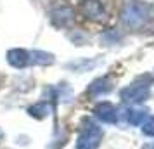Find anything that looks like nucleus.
<instances>
[{
	"label": "nucleus",
	"mask_w": 154,
	"mask_h": 149,
	"mask_svg": "<svg viewBox=\"0 0 154 149\" xmlns=\"http://www.w3.org/2000/svg\"><path fill=\"white\" fill-rule=\"evenodd\" d=\"M144 149H154V142H151V144H147V146H144Z\"/></svg>",
	"instance_id": "nucleus-7"
},
{
	"label": "nucleus",
	"mask_w": 154,
	"mask_h": 149,
	"mask_svg": "<svg viewBox=\"0 0 154 149\" xmlns=\"http://www.w3.org/2000/svg\"><path fill=\"white\" fill-rule=\"evenodd\" d=\"M142 130H144V134H146V135H152V137H154V116H149V118L144 121Z\"/></svg>",
	"instance_id": "nucleus-5"
},
{
	"label": "nucleus",
	"mask_w": 154,
	"mask_h": 149,
	"mask_svg": "<svg viewBox=\"0 0 154 149\" xmlns=\"http://www.w3.org/2000/svg\"><path fill=\"white\" fill-rule=\"evenodd\" d=\"M80 12L94 23L107 21V12L100 0H80Z\"/></svg>",
	"instance_id": "nucleus-2"
},
{
	"label": "nucleus",
	"mask_w": 154,
	"mask_h": 149,
	"mask_svg": "<svg viewBox=\"0 0 154 149\" xmlns=\"http://www.w3.org/2000/svg\"><path fill=\"white\" fill-rule=\"evenodd\" d=\"M147 95H149V85H146V83H133L121 92V97L128 102H140Z\"/></svg>",
	"instance_id": "nucleus-3"
},
{
	"label": "nucleus",
	"mask_w": 154,
	"mask_h": 149,
	"mask_svg": "<svg viewBox=\"0 0 154 149\" xmlns=\"http://www.w3.org/2000/svg\"><path fill=\"white\" fill-rule=\"evenodd\" d=\"M149 19V5L142 0H130L126 2L121 11V21L126 28L139 29Z\"/></svg>",
	"instance_id": "nucleus-1"
},
{
	"label": "nucleus",
	"mask_w": 154,
	"mask_h": 149,
	"mask_svg": "<svg viewBox=\"0 0 154 149\" xmlns=\"http://www.w3.org/2000/svg\"><path fill=\"white\" fill-rule=\"evenodd\" d=\"M50 19L56 26H68L75 19V12L68 5H61V7H56L50 12Z\"/></svg>",
	"instance_id": "nucleus-4"
},
{
	"label": "nucleus",
	"mask_w": 154,
	"mask_h": 149,
	"mask_svg": "<svg viewBox=\"0 0 154 149\" xmlns=\"http://www.w3.org/2000/svg\"><path fill=\"white\" fill-rule=\"evenodd\" d=\"M144 116H146V113H144V111H130V114H128V120L132 121V123H139V121L144 120Z\"/></svg>",
	"instance_id": "nucleus-6"
}]
</instances>
